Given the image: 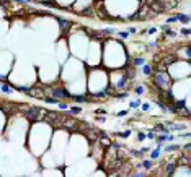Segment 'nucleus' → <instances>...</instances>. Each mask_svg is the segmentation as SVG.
<instances>
[{
  "label": "nucleus",
  "mask_w": 191,
  "mask_h": 177,
  "mask_svg": "<svg viewBox=\"0 0 191 177\" xmlns=\"http://www.w3.org/2000/svg\"><path fill=\"white\" fill-rule=\"evenodd\" d=\"M137 140H139V141H142V140H146V133H142V132H139V133H137Z\"/></svg>",
  "instance_id": "33"
},
{
  "label": "nucleus",
  "mask_w": 191,
  "mask_h": 177,
  "mask_svg": "<svg viewBox=\"0 0 191 177\" xmlns=\"http://www.w3.org/2000/svg\"><path fill=\"white\" fill-rule=\"evenodd\" d=\"M190 149H191V145L190 143H186L185 146H183V153H185V154H190Z\"/></svg>",
  "instance_id": "28"
},
{
  "label": "nucleus",
  "mask_w": 191,
  "mask_h": 177,
  "mask_svg": "<svg viewBox=\"0 0 191 177\" xmlns=\"http://www.w3.org/2000/svg\"><path fill=\"white\" fill-rule=\"evenodd\" d=\"M131 154H132V156H136V158H142V154H144V153H142V151H131Z\"/></svg>",
  "instance_id": "34"
},
{
  "label": "nucleus",
  "mask_w": 191,
  "mask_h": 177,
  "mask_svg": "<svg viewBox=\"0 0 191 177\" xmlns=\"http://www.w3.org/2000/svg\"><path fill=\"white\" fill-rule=\"evenodd\" d=\"M150 8L147 3H142V8H139V12L136 13V15H132V17H128L129 21H141V20H147V15H149Z\"/></svg>",
  "instance_id": "5"
},
{
  "label": "nucleus",
  "mask_w": 191,
  "mask_h": 177,
  "mask_svg": "<svg viewBox=\"0 0 191 177\" xmlns=\"http://www.w3.org/2000/svg\"><path fill=\"white\" fill-rule=\"evenodd\" d=\"M141 107H142V111H149V109H150V107H149V104H147V103H146V104H142Z\"/></svg>",
  "instance_id": "37"
},
{
  "label": "nucleus",
  "mask_w": 191,
  "mask_h": 177,
  "mask_svg": "<svg viewBox=\"0 0 191 177\" xmlns=\"http://www.w3.org/2000/svg\"><path fill=\"white\" fill-rule=\"evenodd\" d=\"M57 21H59V26H61V33L66 36L67 33H69V29L74 26V23L72 21H69V20H64V18H57Z\"/></svg>",
  "instance_id": "10"
},
{
  "label": "nucleus",
  "mask_w": 191,
  "mask_h": 177,
  "mask_svg": "<svg viewBox=\"0 0 191 177\" xmlns=\"http://www.w3.org/2000/svg\"><path fill=\"white\" fill-rule=\"evenodd\" d=\"M0 86H2V85H0Z\"/></svg>",
  "instance_id": "42"
},
{
  "label": "nucleus",
  "mask_w": 191,
  "mask_h": 177,
  "mask_svg": "<svg viewBox=\"0 0 191 177\" xmlns=\"http://www.w3.org/2000/svg\"><path fill=\"white\" fill-rule=\"evenodd\" d=\"M21 112L25 115V119L29 120L31 124L43 120V117H44V114H46V111H43L41 107H33V106H26V104L21 106Z\"/></svg>",
  "instance_id": "1"
},
{
  "label": "nucleus",
  "mask_w": 191,
  "mask_h": 177,
  "mask_svg": "<svg viewBox=\"0 0 191 177\" xmlns=\"http://www.w3.org/2000/svg\"><path fill=\"white\" fill-rule=\"evenodd\" d=\"M139 106H141V101H132V103H131V107H132V109H137Z\"/></svg>",
  "instance_id": "32"
},
{
  "label": "nucleus",
  "mask_w": 191,
  "mask_h": 177,
  "mask_svg": "<svg viewBox=\"0 0 191 177\" xmlns=\"http://www.w3.org/2000/svg\"><path fill=\"white\" fill-rule=\"evenodd\" d=\"M113 96H114V99H126L129 94H128V91H119V93H114Z\"/></svg>",
  "instance_id": "15"
},
{
  "label": "nucleus",
  "mask_w": 191,
  "mask_h": 177,
  "mask_svg": "<svg viewBox=\"0 0 191 177\" xmlns=\"http://www.w3.org/2000/svg\"><path fill=\"white\" fill-rule=\"evenodd\" d=\"M157 62H162L163 65L171 67L175 62H176V55H175V54H163V55L157 57Z\"/></svg>",
  "instance_id": "8"
},
{
  "label": "nucleus",
  "mask_w": 191,
  "mask_h": 177,
  "mask_svg": "<svg viewBox=\"0 0 191 177\" xmlns=\"http://www.w3.org/2000/svg\"><path fill=\"white\" fill-rule=\"evenodd\" d=\"M152 80H154V85L158 90H170L171 88V78L167 75V72H152Z\"/></svg>",
  "instance_id": "2"
},
{
  "label": "nucleus",
  "mask_w": 191,
  "mask_h": 177,
  "mask_svg": "<svg viewBox=\"0 0 191 177\" xmlns=\"http://www.w3.org/2000/svg\"><path fill=\"white\" fill-rule=\"evenodd\" d=\"M95 114H96V115H100V114H101V115H105L106 112H105L103 109H96V111H95Z\"/></svg>",
  "instance_id": "36"
},
{
  "label": "nucleus",
  "mask_w": 191,
  "mask_h": 177,
  "mask_svg": "<svg viewBox=\"0 0 191 177\" xmlns=\"http://www.w3.org/2000/svg\"><path fill=\"white\" fill-rule=\"evenodd\" d=\"M167 70H168V67L163 65L162 62H157L155 63V67H154V72H167Z\"/></svg>",
  "instance_id": "13"
},
{
  "label": "nucleus",
  "mask_w": 191,
  "mask_h": 177,
  "mask_svg": "<svg viewBox=\"0 0 191 177\" xmlns=\"http://www.w3.org/2000/svg\"><path fill=\"white\" fill-rule=\"evenodd\" d=\"M142 73L144 75H150L152 73V67L147 65V63H144V65H142Z\"/></svg>",
  "instance_id": "19"
},
{
  "label": "nucleus",
  "mask_w": 191,
  "mask_h": 177,
  "mask_svg": "<svg viewBox=\"0 0 191 177\" xmlns=\"http://www.w3.org/2000/svg\"><path fill=\"white\" fill-rule=\"evenodd\" d=\"M128 176H131V177H144L146 174L144 172H128Z\"/></svg>",
  "instance_id": "25"
},
{
  "label": "nucleus",
  "mask_w": 191,
  "mask_h": 177,
  "mask_svg": "<svg viewBox=\"0 0 191 177\" xmlns=\"http://www.w3.org/2000/svg\"><path fill=\"white\" fill-rule=\"evenodd\" d=\"M98 141H100V145L103 146L105 149L108 148V146H111V140H109L106 135H100V136H98Z\"/></svg>",
  "instance_id": "11"
},
{
  "label": "nucleus",
  "mask_w": 191,
  "mask_h": 177,
  "mask_svg": "<svg viewBox=\"0 0 191 177\" xmlns=\"http://www.w3.org/2000/svg\"><path fill=\"white\" fill-rule=\"evenodd\" d=\"M43 101H44V103H47V104H57L59 101L56 98H52V96H44V98H43Z\"/></svg>",
  "instance_id": "16"
},
{
  "label": "nucleus",
  "mask_w": 191,
  "mask_h": 177,
  "mask_svg": "<svg viewBox=\"0 0 191 177\" xmlns=\"http://www.w3.org/2000/svg\"><path fill=\"white\" fill-rule=\"evenodd\" d=\"M128 33H129V34H136V33H137V29H136V28H131Z\"/></svg>",
  "instance_id": "38"
},
{
  "label": "nucleus",
  "mask_w": 191,
  "mask_h": 177,
  "mask_svg": "<svg viewBox=\"0 0 191 177\" xmlns=\"http://www.w3.org/2000/svg\"><path fill=\"white\" fill-rule=\"evenodd\" d=\"M134 91H136L137 96H142L144 93H146V88H144V86H136V90H134Z\"/></svg>",
  "instance_id": "21"
},
{
  "label": "nucleus",
  "mask_w": 191,
  "mask_h": 177,
  "mask_svg": "<svg viewBox=\"0 0 191 177\" xmlns=\"http://www.w3.org/2000/svg\"><path fill=\"white\" fill-rule=\"evenodd\" d=\"M132 63H134V67L144 65V63H146V59H144V57H136V59L132 60Z\"/></svg>",
  "instance_id": "17"
},
{
  "label": "nucleus",
  "mask_w": 191,
  "mask_h": 177,
  "mask_svg": "<svg viewBox=\"0 0 191 177\" xmlns=\"http://www.w3.org/2000/svg\"><path fill=\"white\" fill-rule=\"evenodd\" d=\"M149 5V8L155 13H163L167 12V7H165V0H147L146 2Z\"/></svg>",
  "instance_id": "4"
},
{
  "label": "nucleus",
  "mask_w": 191,
  "mask_h": 177,
  "mask_svg": "<svg viewBox=\"0 0 191 177\" xmlns=\"http://www.w3.org/2000/svg\"><path fill=\"white\" fill-rule=\"evenodd\" d=\"M26 94L28 96H31V98H39V99H43L44 98V94H46V91H44V86L43 85H34L33 88H29L28 91H26Z\"/></svg>",
  "instance_id": "6"
},
{
  "label": "nucleus",
  "mask_w": 191,
  "mask_h": 177,
  "mask_svg": "<svg viewBox=\"0 0 191 177\" xmlns=\"http://www.w3.org/2000/svg\"><path fill=\"white\" fill-rule=\"evenodd\" d=\"M119 36H121V37H123V39H126V37H128V36H129V33H119Z\"/></svg>",
  "instance_id": "39"
},
{
  "label": "nucleus",
  "mask_w": 191,
  "mask_h": 177,
  "mask_svg": "<svg viewBox=\"0 0 191 177\" xmlns=\"http://www.w3.org/2000/svg\"><path fill=\"white\" fill-rule=\"evenodd\" d=\"M155 135H157L155 132H149V133L146 135V138H149V140H155Z\"/></svg>",
  "instance_id": "30"
},
{
  "label": "nucleus",
  "mask_w": 191,
  "mask_h": 177,
  "mask_svg": "<svg viewBox=\"0 0 191 177\" xmlns=\"http://www.w3.org/2000/svg\"><path fill=\"white\" fill-rule=\"evenodd\" d=\"M59 109H61V111H66V109H67V107H69V106H67V103H62V101H59Z\"/></svg>",
  "instance_id": "29"
},
{
  "label": "nucleus",
  "mask_w": 191,
  "mask_h": 177,
  "mask_svg": "<svg viewBox=\"0 0 191 177\" xmlns=\"http://www.w3.org/2000/svg\"><path fill=\"white\" fill-rule=\"evenodd\" d=\"M181 149V146H178V145H170V146H165V153H171V151H180Z\"/></svg>",
  "instance_id": "14"
},
{
  "label": "nucleus",
  "mask_w": 191,
  "mask_h": 177,
  "mask_svg": "<svg viewBox=\"0 0 191 177\" xmlns=\"http://www.w3.org/2000/svg\"><path fill=\"white\" fill-rule=\"evenodd\" d=\"M62 112H57V111H47L44 114V117H43V120H44L46 124H49L51 127L54 128H59L61 127V122H62Z\"/></svg>",
  "instance_id": "3"
},
{
  "label": "nucleus",
  "mask_w": 191,
  "mask_h": 177,
  "mask_svg": "<svg viewBox=\"0 0 191 177\" xmlns=\"http://www.w3.org/2000/svg\"><path fill=\"white\" fill-rule=\"evenodd\" d=\"M43 5H44V7H56V8L59 7V5H56L54 2H49V0H46V2H43Z\"/></svg>",
  "instance_id": "26"
},
{
  "label": "nucleus",
  "mask_w": 191,
  "mask_h": 177,
  "mask_svg": "<svg viewBox=\"0 0 191 177\" xmlns=\"http://www.w3.org/2000/svg\"><path fill=\"white\" fill-rule=\"evenodd\" d=\"M141 167H144V169H152V167H154V159L142 161V163H141Z\"/></svg>",
  "instance_id": "12"
},
{
  "label": "nucleus",
  "mask_w": 191,
  "mask_h": 177,
  "mask_svg": "<svg viewBox=\"0 0 191 177\" xmlns=\"http://www.w3.org/2000/svg\"><path fill=\"white\" fill-rule=\"evenodd\" d=\"M49 94H52V98H56L57 101H67V99H70V94L67 93L64 88H54V90L49 91Z\"/></svg>",
  "instance_id": "7"
},
{
  "label": "nucleus",
  "mask_w": 191,
  "mask_h": 177,
  "mask_svg": "<svg viewBox=\"0 0 191 177\" xmlns=\"http://www.w3.org/2000/svg\"><path fill=\"white\" fill-rule=\"evenodd\" d=\"M126 114H128L126 111H123V112H118V115H119V117H123V115H126Z\"/></svg>",
  "instance_id": "41"
},
{
  "label": "nucleus",
  "mask_w": 191,
  "mask_h": 177,
  "mask_svg": "<svg viewBox=\"0 0 191 177\" xmlns=\"http://www.w3.org/2000/svg\"><path fill=\"white\" fill-rule=\"evenodd\" d=\"M0 88H2V90H3L5 91V93H12V86H8V85H5V86H0Z\"/></svg>",
  "instance_id": "31"
},
{
  "label": "nucleus",
  "mask_w": 191,
  "mask_h": 177,
  "mask_svg": "<svg viewBox=\"0 0 191 177\" xmlns=\"http://www.w3.org/2000/svg\"><path fill=\"white\" fill-rule=\"evenodd\" d=\"M180 34H183V36H186V37H190V34H191V31H190V28H183V29H180Z\"/></svg>",
  "instance_id": "23"
},
{
  "label": "nucleus",
  "mask_w": 191,
  "mask_h": 177,
  "mask_svg": "<svg viewBox=\"0 0 191 177\" xmlns=\"http://www.w3.org/2000/svg\"><path fill=\"white\" fill-rule=\"evenodd\" d=\"M118 136H123V138H129L131 136V130H126V132H123V133H116Z\"/></svg>",
  "instance_id": "24"
},
{
  "label": "nucleus",
  "mask_w": 191,
  "mask_h": 177,
  "mask_svg": "<svg viewBox=\"0 0 191 177\" xmlns=\"http://www.w3.org/2000/svg\"><path fill=\"white\" fill-rule=\"evenodd\" d=\"M178 21H183L185 25H188L190 23V17L188 15H178Z\"/></svg>",
  "instance_id": "20"
},
{
  "label": "nucleus",
  "mask_w": 191,
  "mask_h": 177,
  "mask_svg": "<svg viewBox=\"0 0 191 177\" xmlns=\"http://www.w3.org/2000/svg\"><path fill=\"white\" fill-rule=\"evenodd\" d=\"M176 167H178L176 166V159H170V161L163 163V172H165V176H173Z\"/></svg>",
  "instance_id": "9"
},
{
  "label": "nucleus",
  "mask_w": 191,
  "mask_h": 177,
  "mask_svg": "<svg viewBox=\"0 0 191 177\" xmlns=\"http://www.w3.org/2000/svg\"><path fill=\"white\" fill-rule=\"evenodd\" d=\"M160 151L162 149H158V148H155V149H152V153H150V159H158V156H160Z\"/></svg>",
  "instance_id": "18"
},
{
  "label": "nucleus",
  "mask_w": 191,
  "mask_h": 177,
  "mask_svg": "<svg viewBox=\"0 0 191 177\" xmlns=\"http://www.w3.org/2000/svg\"><path fill=\"white\" fill-rule=\"evenodd\" d=\"M96 120H98V122H105L106 119H105V117H96Z\"/></svg>",
  "instance_id": "40"
},
{
  "label": "nucleus",
  "mask_w": 191,
  "mask_h": 177,
  "mask_svg": "<svg viewBox=\"0 0 191 177\" xmlns=\"http://www.w3.org/2000/svg\"><path fill=\"white\" fill-rule=\"evenodd\" d=\"M175 21H178V15H175V17L168 18V20H167V25H171V23H175Z\"/></svg>",
  "instance_id": "27"
},
{
  "label": "nucleus",
  "mask_w": 191,
  "mask_h": 177,
  "mask_svg": "<svg viewBox=\"0 0 191 177\" xmlns=\"http://www.w3.org/2000/svg\"><path fill=\"white\" fill-rule=\"evenodd\" d=\"M70 115H77V114H80V112H82V109H80V107H70Z\"/></svg>",
  "instance_id": "22"
},
{
  "label": "nucleus",
  "mask_w": 191,
  "mask_h": 177,
  "mask_svg": "<svg viewBox=\"0 0 191 177\" xmlns=\"http://www.w3.org/2000/svg\"><path fill=\"white\" fill-rule=\"evenodd\" d=\"M157 33V28H150V29H147V34H155Z\"/></svg>",
  "instance_id": "35"
}]
</instances>
